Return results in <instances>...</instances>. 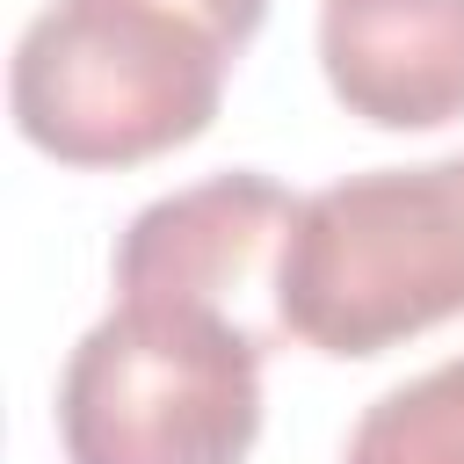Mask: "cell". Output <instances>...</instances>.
I'll list each match as a JSON object with an SVG mask.
<instances>
[{"label":"cell","mask_w":464,"mask_h":464,"mask_svg":"<svg viewBox=\"0 0 464 464\" xmlns=\"http://www.w3.org/2000/svg\"><path fill=\"white\" fill-rule=\"evenodd\" d=\"M276 304L290 341L334 362H362L464 319V152L370 167L304 196Z\"/></svg>","instance_id":"cell-2"},{"label":"cell","mask_w":464,"mask_h":464,"mask_svg":"<svg viewBox=\"0 0 464 464\" xmlns=\"http://www.w3.org/2000/svg\"><path fill=\"white\" fill-rule=\"evenodd\" d=\"M268 341L210 304L116 297L58 370L65 464H246Z\"/></svg>","instance_id":"cell-3"},{"label":"cell","mask_w":464,"mask_h":464,"mask_svg":"<svg viewBox=\"0 0 464 464\" xmlns=\"http://www.w3.org/2000/svg\"><path fill=\"white\" fill-rule=\"evenodd\" d=\"M232 44L188 0H44L14 36V130L58 167H138L210 130Z\"/></svg>","instance_id":"cell-1"},{"label":"cell","mask_w":464,"mask_h":464,"mask_svg":"<svg viewBox=\"0 0 464 464\" xmlns=\"http://www.w3.org/2000/svg\"><path fill=\"white\" fill-rule=\"evenodd\" d=\"M188 7H196V14H210L232 44H254V29L268 22V0H188Z\"/></svg>","instance_id":"cell-7"},{"label":"cell","mask_w":464,"mask_h":464,"mask_svg":"<svg viewBox=\"0 0 464 464\" xmlns=\"http://www.w3.org/2000/svg\"><path fill=\"white\" fill-rule=\"evenodd\" d=\"M319 72L370 130L464 116V0H319Z\"/></svg>","instance_id":"cell-5"},{"label":"cell","mask_w":464,"mask_h":464,"mask_svg":"<svg viewBox=\"0 0 464 464\" xmlns=\"http://www.w3.org/2000/svg\"><path fill=\"white\" fill-rule=\"evenodd\" d=\"M297 203L283 181L261 167H225L196 188H174L145 203L123 239H116V297H174V304H210L261 334L268 348L290 341L276 283H283V246L297 225Z\"/></svg>","instance_id":"cell-4"},{"label":"cell","mask_w":464,"mask_h":464,"mask_svg":"<svg viewBox=\"0 0 464 464\" xmlns=\"http://www.w3.org/2000/svg\"><path fill=\"white\" fill-rule=\"evenodd\" d=\"M341 464H464V355L370 399Z\"/></svg>","instance_id":"cell-6"}]
</instances>
